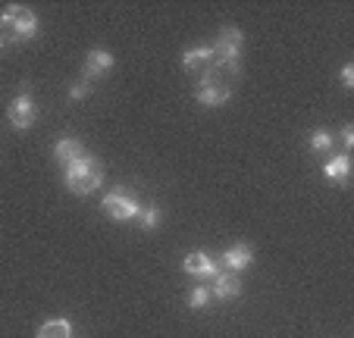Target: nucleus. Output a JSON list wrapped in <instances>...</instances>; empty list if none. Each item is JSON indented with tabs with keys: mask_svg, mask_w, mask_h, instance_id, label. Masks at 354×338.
<instances>
[{
	"mask_svg": "<svg viewBox=\"0 0 354 338\" xmlns=\"http://www.w3.org/2000/svg\"><path fill=\"white\" fill-rule=\"evenodd\" d=\"M241 66H223V63H210L201 75L198 88H194V100L204 106H223L232 100L235 82H239Z\"/></svg>",
	"mask_w": 354,
	"mask_h": 338,
	"instance_id": "obj_1",
	"label": "nucleus"
},
{
	"mask_svg": "<svg viewBox=\"0 0 354 338\" xmlns=\"http://www.w3.org/2000/svg\"><path fill=\"white\" fill-rule=\"evenodd\" d=\"M63 182H66V188L73 194H79V198H88V194H94L100 188V182H104V169L97 166V160H94L91 153H82L75 163L66 166Z\"/></svg>",
	"mask_w": 354,
	"mask_h": 338,
	"instance_id": "obj_2",
	"label": "nucleus"
},
{
	"mask_svg": "<svg viewBox=\"0 0 354 338\" xmlns=\"http://www.w3.org/2000/svg\"><path fill=\"white\" fill-rule=\"evenodd\" d=\"M0 28H3V35H7V41H32L35 35H38L41 22L38 16L32 13L28 7H22V3H7V7L0 10Z\"/></svg>",
	"mask_w": 354,
	"mask_h": 338,
	"instance_id": "obj_3",
	"label": "nucleus"
},
{
	"mask_svg": "<svg viewBox=\"0 0 354 338\" xmlns=\"http://www.w3.org/2000/svg\"><path fill=\"white\" fill-rule=\"evenodd\" d=\"M241 47H245V35L241 28L229 26L220 32L214 44V63H223V66H241Z\"/></svg>",
	"mask_w": 354,
	"mask_h": 338,
	"instance_id": "obj_4",
	"label": "nucleus"
},
{
	"mask_svg": "<svg viewBox=\"0 0 354 338\" xmlns=\"http://www.w3.org/2000/svg\"><path fill=\"white\" fill-rule=\"evenodd\" d=\"M7 120H10V126H13L16 132H28V129L35 126V120H38V104H35L32 94L22 91L19 97L10 100V106H7Z\"/></svg>",
	"mask_w": 354,
	"mask_h": 338,
	"instance_id": "obj_5",
	"label": "nucleus"
},
{
	"mask_svg": "<svg viewBox=\"0 0 354 338\" xmlns=\"http://www.w3.org/2000/svg\"><path fill=\"white\" fill-rule=\"evenodd\" d=\"M100 210L107 213L113 223H129V219H138L141 207H138V200L129 198L126 191H110L100 200Z\"/></svg>",
	"mask_w": 354,
	"mask_h": 338,
	"instance_id": "obj_6",
	"label": "nucleus"
},
{
	"mask_svg": "<svg viewBox=\"0 0 354 338\" xmlns=\"http://www.w3.org/2000/svg\"><path fill=\"white\" fill-rule=\"evenodd\" d=\"M210 294L216 301H235L241 294V279L239 272H229V270H220L214 279H210Z\"/></svg>",
	"mask_w": 354,
	"mask_h": 338,
	"instance_id": "obj_7",
	"label": "nucleus"
},
{
	"mask_svg": "<svg viewBox=\"0 0 354 338\" xmlns=\"http://www.w3.org/2000/svg\"><path fill=\"white\" fill-rule=\"evenodd\" d=\"M113 66H116V57L110 50H104V47H94V50H88V57H85V73L82 75H88V79H104L107 73H113Z\"/></svg>",
	"mask_w": 354,
	"mask_h": 338,
	"instance_id": "obj_8",
	"label": "nucleus"
},
{
	"mask_svg": "<svg viewBox=\"0 0 354 338\" xmlns=\"http://www.w3.org/2000/svg\"><path fill=\"white\" fill-rule=\"evenodd\" d=\"M216 263L223 266V270H229V272H241V270H248V266L254 263V251L248 245H232V247H226V251L220 254V260Z\"/></svg>",
	"mask_w": 354,
	"mask_h": 338,
	"instance_id": "obj_9",
	"label": "nucleus"
},
{
	"mask_svg": "<svg viewBox=\"0 0 354 338\" xmlns=\"http://www.w3.org/2000/svg\"><path fill=\"white\" fill-rule=\"evenodd\" d=\"M185 272L188 276H198V279H214L216 272L223 270L220 263H216L214 257H210V254H204V251H194V254H188L185 257Z\"/></svg>",
	"mask_w": 354,
	"mask_h": 338,
	"instance_id": "obj_10",
	"label": "nucleus"
},
{
	"mask_svg": "<svg viewBox=\"0 0 354 338\" xmlns=\"http://www.w3.org/2000/svg\"><path fill=\"white\" fill-rule=\"evenodd\" d=\"M210 63H214V47H207V44L192 47V50L182 53V69L185 73H204Z\"/></svg>",
	"mask_w": 354,
	"mask_h": 338,
	"instance_id": "obj_11",
	"label": "nucleus"
},
{
	"mask_svg": "<svg viewBox=\"0 0 354 338\" xmlns=\"http://www.w3.org/2000/svg\"><path fill=\"white\" fill-rule=\"evenodd\" d=\"M348 173H351L348 153H335V157H329L326 163H323V176H326L329 182H348Z\"/></svg>",
	"mask_w": 354,
	"mask_h": 338,
	"instance_id": "obj_12",
	"label": "nucleus"
},
{
	"mask_svg": "<svg viewBox=\"0 0 354 338\" xmlns=\"http://www.w3.org/2000/svg\"><path fill=\"white\" fill-rule=\"evenodd\" d=\"M85 153V147H82V141L79 138H60L57 141V147H54V160L57 163H75V160Z\"/></svg>",
	"mask_w": 354,
	"mask_h": 338,
	"instance_id": "obj_13",
	"label": "nucleus"
},
{
	"mask_svg": "<svg viewBox=\"0 0 354 338\" xmlns=\"http://www.w3.org/2000/svg\"><path fill=\"white\" fill-rule=\"evenodd\" d=\"M35 338H73V323L69 319H47Z\"/></svg>",
	"mask_w": 354,
	"mask_h": 338,
	"instance_id": "obj_14",
	"label": "nucleus"
},
{
	"mask_svg": "<svg viewBox=\"0 0 354 338\" xmlns=\"http://www.w3.org/2000/svg\"><path fill=\"white\" fill-rule=\"evenodd\" d=\"M333 135L326 132V129H314V132H310V151L314 153H329L333 151Z\"/></svg>",
	"mask_w": 354,
	"mask_h": 338,
	"instance_id": "obj_15",
	"label": "nucleus"
},
{
	"mask_svg": "<svg viewBox=\"0 0 354 338\" xmlns=\"http://www.w3.org/2000/svg\"><path fill=\"white\" fill-rule=\"evenodd\" d=\"M160 207H147V210H141L138 213V219H135V223L141 225V229H145V232H154V229H160Z\"/></svg>",
	"mask_w": 354,
	"mask_h": 338,
	"instance_id": "obj_16",
	"label": "nucleus"
},
{
	"mask_svg": "<svg viewBox=\"0 0 354 338\" xmlns=\"http://www.w3.org/2000/svg\"><path fill=\"white\" fill-rule=\"evenodd\" d=\"M210 301H214V294H210L207 285H198L188 292V307L192 310H204V307H210Z\"/></svg>",
	"mask_w": 354,
	"mask_h": 338,
	"instance_id": "obj_17",
	"label": "nucleus"
},
{
	"mask_svg": "<svg viewBox=\"0 0 354 338\" xmlns=\"http://www.w3.org/2000/svg\"><path fill=\"white\" fill-rule=\"evenodd\" d=\"M88 94H91V79L88 75H82V79H75L69 85V100H85Z\"/></svg>",
	"mask_w": 354,
	"mask_h": 338,
	"instance_id": "obj_18",
	"label": "nucleus"
},
{
	"mask_svg": "<svg viewBox=\"0 0 354 338\" xmlns=\"http://www.w3.org/2000/svg\"><path fill=\"white\" fill-rule=\"evenodd\" d=\"M342 82H345V88H354V66L351 63H345V69H342Z\"/></svg>",
	"mask_w": 354,
	"mask_h": 338,
	"instance_id": "obj_19",
	"label": "nucleus"
},
{
	"mask_svg": "<svg viewBox=\"0 0 354 338\" xmlns=\"http://www.w3.org/2000/svg\"><path fill=\"white\" fill-rule=\"evenodd\" d=\"M339 138H342V144H345V147H354V129H351V126H345V129H342Z\"/></svg>",
	"mask_w": 354,
	"mask_h": 338,
	"instance_id": "obj_20",
	"label": "nucleus"
},
{
	"mask_svg": "<svg viewBox=\"0 0 354 338\" xmlns=\"http://www.w3.org/2000/svg\"><path fill=\"white\" fill-rule=\"evenodd\" d=\"M3 47H7V38H3V35H0V50H3Z\"/></svg>",
	"mask_w": 354,
	"mask_h": 338,
	"instance_id": "obj_21",
	"label": "nucleus"
}]
</instances>
